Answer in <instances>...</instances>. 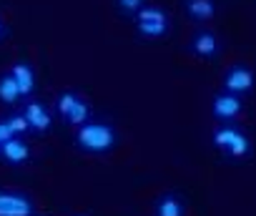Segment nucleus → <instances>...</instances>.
I'll return each instance as SVG.
<instances>
[{"instance_id":"20e7f679","label":"nucleus","mask_w":256,"mask_h":216,"mask_svg":"<svg viewBox=\"0 0 256 216\" xmlns=\"http://www.w3.org/2000/svg\"><path fill=\"white\" fill-rule=\"evenodd\" d=\"M0 216H36V204L23 191L0 188Z\"/></svg>"},{"instance_id":"6e6552de","label":"nucleus","mask_w":256,"mask_h":216,"mask_svg":"<svg viewBox=\"0 0 256 216\" xmlns=\"http://www.w3.org/2000/svg\"><path fill=\"white\" fill-rule=\"evenodd\" d=\"M188 50H191L194 56H198V58H216L218 50H221V40H218V36H216L214 30L201 28V30H196V33L191 36Z\"/></svg>"},{"instance_id":"f03ea898","label":"nucleus","mask_w":256,"mask_h":216,"mask_svg":"<svg viewBox=\"0 0 256 216\" xmlns=\"http://www.w3.org/2000/svg\"><path fill=\"white\" fill-rule=\"evenodd\" d=\"M211 141L231 161H241V158H248L251 156V138L241 128H236L234 124L216 126L214 134H211Z\"/></svg>"},{"instance_id":"4468645a","label":"nucleus","mask_w":256,"mask_h":216,"mask_svg":"<svg viewBox=\"0 0 256 216\" xmlns=\"http://www.w3.org/2000/svg\"><path fill=\"white\" fill-rule=\"evenodd\" d=\"M66 121H68V126H83L86 121H90V106H88V100L86 98H80L73 108H70V114L66 116Z\"/></svg>"},{"instance_id":"dca6fc26","label":"nucleus","mask_w":256,"mask_h":216,"mask_svg":"<svg viewBox=\"0 0 256 216\" xmlns=\"http://www.w3.org/2000/svg\"><path fill=\"white\" fill-rule=\"evenodd\" d=\"M3 121L8 124V128H10L13 136H26V134L30 131V126H28V121H26L23 114H10V116H6Z\"/></svg>"},{"instance_id":"2eb2a0df","label":"nucleus","mask_w":256,"mask_h":216,"mask_svg":"<svg viewBox=\"0 0 256 216\" xmlns=\"http://www.w3.org/2000/svg\"><path fill=\"white\" fill-rule=\"evenodd\" d=\"M83 96L78 93V90H63V93H58V98H56V111L66 118L68 114H70V108L80 100Z\"/></svg>"},{"instance_id":"39448f33","label":"nucleus","mask_w":256,"mask_h":216,"mask_svg":"<svg viewBox=\"0 0 256 216\" xmlns=\"http://www.w3.org/2000/svg\"><path fill=\"white\" fill-rule=\"evenodd\" d=\"M241 111H244V100H241V96L228 93V90H218V93H214V98H211V114H214L216 121H221V124H231L234 118L241 116Z\"/></svg>"},{"instance_id":"f8f14e48","label":"nucleus","mask_w":256,"mask_h":216,"mask_svg":"<svg viewBox=\"0 0 256 216\" xmlns=\"http://www.w3.org/2000/svg\"><path fill=\"white\" fill-rule=\"evenodd\" d=\"M184 211L186 206L178 194H164L156 198V208H154L156 216H184Z\"/></svg>"},{"instance_id":"9b49d317","label":"nucleus","mask_w":256,"mask_h":216,"mask_svg":"<svg viewBox=\"0 0 256 216\" xmlns=\"http://www.w3.org/2000/svg\"><path fill=\"white\" fill-rule=\"evenodd\" d=\"M184 10L191 20L206 23L216 16V0H184Z\"/></svg>"},{"instance_id":"f3484780","label":"nucleus","mask_w":256,"mask_h":216,"mask_svg":"<svg viewBox=\"0 0 256 216\" xmlns=\"http://www.w3.org/2000/svg\"><path fill=\"white\" fill-rule=\"evenodd\" d=\"M144 6H146V0H116L118 13H120V16H128V18H134Z\"/></svg>"},{"instance_id":"9d476101","label":"nucleus","mask_w":256,"mask_h":216,"mask_svg":"<svg viewBox=\"0 0 256 216\" xmlns=\"http://www.w3.org/2000/svg\"><path fill=\"white\" fill-rule=\"evenodd\" d=\"M10 76L16 78V83H18L23 98L33 96V90H36V70H33V66H30L28 60H18V63L10 68Z\"/></svg>"},{"instance_id":"a211bd4d","label":"nucleus","mask_w":256,"mask_h":216,"mask_svg":"<svg viewBox=\"0 0 256 216\" xmlns=\"http://www.w3.org/2000/svg\"><path fill=\"white\" fill-rule=\"evenodd\" d=\"M8 138H13V134H10V128H8L6 121H0V144H6Z\"/></svg>"},{"instance_id":"7ed1b4c3","label":"nucleus","mask_w":256,"mask_h":216,"mask_svg":"<svg viewBox=\"0 0 256 216\" xmlns=\"http://www.w3.org/2000/svg\"><path fill=\"white\" fill-rule=\"evenodd\" d=\"M134 23H136L138 36H144V38H164L171 28L168 13L164 8H156V6H144L134 16Z\"/></svg>"},{"instance_id":"f257e3e1","label":"nucleus","mask_w":256,"mask_h":216,"mask_svg":"<svg viewBox=\"0 0 256 216\" xmlns=\"http://www.w3.org/2000/svg\"><path fill=\"white\" fill-rule=\"evenodd\" d=\"M118 144V131L108 121H86L76 131V146L86 154H108Z\"/></svg>"},{"instance_id":"0eeeda50","label":"nucleus","mask_w":256,"mask_h":216,"mask_svg":"<svg viewBox=\"0 0 256 216\" xmlns=\"http://www.w3.org/2000/svg\"><path fill=\"white\" fill-rule=\"evenodd\" d=\"M20 114L26 116L30 131H36V134H46V131H50V126H53V116H50L48 106H46L43 100H28V103L23 106Z\"/></svg>"},{"instance_id":"423d86ee","label":"nucleus","mask_w":256,"mask_h":216,"mask_svg":"<svg viewBox=\"0 0 256 216\" xmlns=\"http://www.w3.org/2000/svg\"><path fill=\"white\" fill-rule=\"evenodd\" d=\"M256 83V76L248 66H231L224 73V90L236 93V96H246Z\"/></svg>"},{"instance_id":"aec40b11","label":"nucleus","mask_w":256,"mask_h":216,"mask_svg":"<svg viewBox=\"0 0 256 216\" xmlns=\"http://www.w3.org/2000/svg\"><path fill=\"white\" fill-rule=\"evenodd\" d=\"M76 216H80V214H76Z\"/></svg>"},{"instance_id":"6ab92c4d","label":"nucleus","mask_w":256,"mask_h":216,"mask_svg":"<svg viewBox=\"0 0 256 216\" xmlns=\"http://www.w3.org/2000/svg\"><path fill=\"white\" fill-rule=\"evenodd\" d=\"M6 38V26H3V18H0V40Z\"/></svg>"},{"instance_id":"1a4fd4ad","label":"nucleus","mask_w":256,"mask_h":216,"mask_svg":"<svg viewBox=\"0 0 256 216\" xmlns=\"http://www.w3.org/2000/svg\"><path fill=\"white\" fill-rule=\"evenodd\" d=\"M0 158L10 166H23L30 158V146L23 141V136H13L6 144H0Z\"/></svg>"},{"instance_id":"ddd939ff","label":"nucleus","mask_w":256,"mask_h":216,"mask_svg":"<svg viewBox=\"0 0 256 216\" xmlns=\"http://www.w3.org/2000/svg\"><path fill=\"white\" fill-rule=\"evenodd\" d=\"M20 88L16 83V78L10 73H0V103H6V106H16L20 100Z\"/></svg>"}]
</instances>
